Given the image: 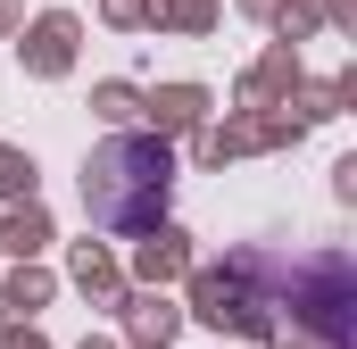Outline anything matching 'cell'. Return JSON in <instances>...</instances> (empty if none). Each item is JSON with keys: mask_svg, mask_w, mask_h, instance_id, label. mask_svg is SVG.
<instances>
[{"mask_svg": "<svg viewBox=\"0 0 357 349\" xmlns=\"http://www.w3.org/2000/svg\"><path fill=\"white\" fill-rule=\"evenodd\" d=\"M167 191H175V158H167L150 133H116V142L91 150L84 208L108 233H150V225L167 216Z\"/></svg>", "mask_w": 357, "mask_h": 349, "instance_id": "cell-1", "label": "cell"}]
</instances>
